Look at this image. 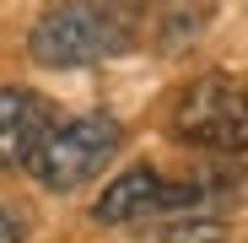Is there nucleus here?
I'll use <instances>...</instances> for the list:
<instances>
[{"label": "nucleus", "instance_id": "obj_1", "mask_svg": "<svg viewBox=\"0 0 248 243\" xmlns=\"http://www.w3.org/2000/svg\"><path fill=\"white\" fill-rule=\"evenodd\" d=\"M130 44H135V27L124 22V11L103 6V0H60L27 32V54L38 65H54V70L113 60Z\"/></svg>", "mask_w": 248, "mask_h": 243}, {"label": "nucleus", "instance_id": "obj_2", "mask_svg": "<svg viewBox=\"0 0 248 243\" xmlns=\"http://www.w3.org/2000/svg\"><path fill=\"white\" fill-rule=\"evenodd\" d=\"M119 141H124V130H119V119H108V113L65 119V125H54L49 141L32 151L27 173L44 184V189L65 194V189H76V184H87L92 173H103L108 157L119 151Z\"/></svg>", "mask_w": 248, "mask_h": 243}, {"label": "nucleus", "instance_id": "obj_3", "mask_svg": "<svg viewBox=\"0 0 248 243\" xmlns=\"http://www.w3.org/2000/svg\"><path fill=\"white\" fill-rule=\"evenodd\" d=\"M173 135L200 151H248V87L232 76H200L173 103Z\"/></svg>", "mask_w": 248, "mask_h": 243}, {"label": "nucleus", "instance_id": "obj_4", "mask_svg": "<svg viewBox=\"0 0 248 243\" xmlns=\"http://www.w3.org/2000/svg\"><path fill=\"white\" fill-rule=\"evenodd\" d=\"M205 200H211L205 184H168L156 168H130L97 194L92 216L97 222H146V216H168V211H194Z\"/></svg>", "mask_w": 248, "mask_h": 243}, {"label": "nucleus", "instance_id": "obj_5", "mask_svg": "<svg viewBox=\"0 0 248 243\" xmlns=\"http://www.w3.org/2000/svg\"><path fill=\"white\" fill-rule=\"evenodd\" d=\"M60 125L54 108L27 87H0V168H27L32 151Z\"/></svg>", "mask_w": 248, "mask_h": 243}, {"label": "nucleus", "instance_id": "obj_6", "mask_svg": "<svg viewBox=\"0 0 248 243\" xmlns=\"http://www.w3.org/2000/svg\"><path fill=\"white\" fill-rule=\"evenodd\" d=\"M162 238L168 243H221V222H173V227H162Z\"/></svg>", "mask_w": 248, "mask_h": 243}, {"label": "nucleus", "instance_id": "obj_7", "mask_svg": "<svg viewBox=\"0 0 248 243\" xmlns=\"http://www.w3.org/2000/svg\"><path fill=\"white\" fill-rule=\"evenodd\" d=\"M0 243H22V222H16L6 206H0Z\"/></svg>", "mask_w": 248, "mask_h": 243}, {"label": "nucleus", "instance_id": "obj_8", "mask_svg": "<svg viewBox=\"0 0 248 243\" xmlns=\"http://www.w3.org/2000/svg\"><path fill=\"white\" fill-rule=\"evenodd\" d=\"M119 6H146V0H119Z\"/></svg>", "mask_w": 248, "mask_h": 243}]
</instances>
